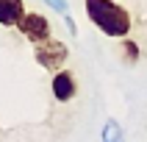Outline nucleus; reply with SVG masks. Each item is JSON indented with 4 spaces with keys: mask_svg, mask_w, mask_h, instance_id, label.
Wrapping results in <instances>:
<instances>
[{
    "mask_svg": "<svg viewBox=\"0 0 147 142\" xmlns=\"http://www.w3.org/2000/svg\"><path fill=\"white\" fill-rule=\"evenodd\" d=\"M17 28H20V33H22L28 42H33V45L53 39V28H50L47 17H45V14H36V11H25V17L20 20Z\"/></svg>",
    "mask_w": 147,
    "mask_h": 142,
    "instance_id": "3",
    "label": "nucleus"
},
{
    "mask_svg": "<svg viewBox=\"0 0 147 142\" xmlns=\"http://www.w3.org/2000/svg\"><path fill=\"white\" fill-rule=\"evenodd\" d=\"M122 56H125V61H139V45L131 39V36H125L122 39Z\"/></svg>",
    "mask_w": 147,
    "mask_h": 142,
    "instance_id": "7",
    "label": "nucleus"
},
{
    "mask_svg": "<svg viewBox=\"0 0 147 142\" xmlns=\"http://www.w3.org/2000/svg\"><path fill=\"white\" fill-rule=\"evenodd\" d=\"M103 142H125V134H122V125L117 123L114 117H108L103 123V134H100Z\"/></svg>",
    "mask_w": 147,
    "mask_h": 142,
    "instance_id": "6",
    "label": "nucleus"
},
{
    "mask_svg": "<svg viewBox=\"0 0 147 142\" xmlns=\"http://www.w3.org/2000/svg\"><path fill=\"white\" fill-rule=\"evenodd\" d=\"M25 17V6L22 0H0V25H20V20Z\"/></svg>",
    "mask_w": 147,
    "mask_h": 142,
    "instance_id": "5",
    "label": "nucleus"
},
{
    "mask_svg": "<svg viewBox=\"0 0 147 142\" xmlns=\"http://www.w3.org/2000/svg\"><path fill=\"white\" fill-rule=\"evenodd\" d=\"M86 6V17L94 28L106 33V36H114V39H125L133 28V20L128 14V8L114 3V0H83Z\"/></svg>",
    "mask_w": 147,
    "mask_h": 142,
    "instance_id": "1",
    "label": "nucleus"
},
{
    "mask_svg": "<svg viewBox=\"0 0 147 142\" xmlns=\"http://www.w3.org/2000/svg\"><path fill=\"white\" fill-rule=\"evenodd\" d=\"M45 3H47L50 8H56L58 14H67V11H69V6H67V0H45Z\"/></svg>",
    "mask_w": 147,
    "mask_h": 142,
    "instance_id": "8",
    "label": "nucleus"
},
{
    "mask_svg": "<svg viewBox=\"0 0 147 142\" xmlns=\"http://www.w3.org/2000/svg\"><path fill=\"white\" fill-rule=\"evenodd\" d=\"M64 22H67V28H69V33H72V36H78V25H75V20L69 14H64Z\"/></svg>",
    "mask_w": 147,
    "mask_h": 142,
    "instance_id": "9",
    "label": "nucleus"
},
{
    "mask_svg": "<svg viewBox=\"0 0 147 142\" xmlns=\"http://www.w3.org/2000/svg\"><path fill=\"white\" fill-rule=\"evenodd\" d=\"M50 92L58 103H69V100L78 95V81L69 70H58L53 73V81H50Z\"/></svg>",
    "mask_w": 147,
    "mask_h": 142,
    "instance_id": "4",
    "label": "nucleus"
},
{
    "mask_svg": "<svg viewBox=\"0 0 147 142\" xmlns=\"http://www.w3.org/2000/svg\"><path fill=\"white\" fill-rule=\"evenodd\" d=\"M33 58H36V64L45 67L47 73H58V70H64V61L69 58V50H67L64 42L47 39V42L33 45Z\"/></svg>",
    "mask_w": 147,
    "mask_h": 142,
    "instance_id": "2",
    "label": "nucleus"
}]
</instances>
